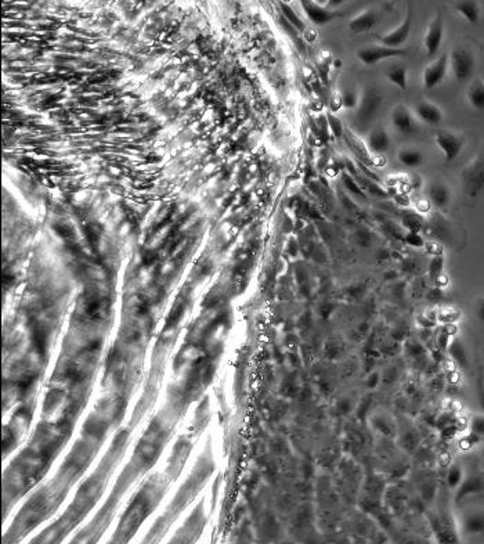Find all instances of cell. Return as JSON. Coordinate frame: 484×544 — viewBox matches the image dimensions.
<instances>
[{
    "label": "cell",
    "instance_id": "6da1fadb",
    "mask_svg": "<svg viewBox=\"0 0 484 544\" xmlns=\"http://www.w3.org/2000/svg\"><path fill=\"white\" fill-rule=\"evenodd\" d=\"M461 180L463 193L470 198H476L484 190V151L462 171Z\"/></svg>",
    "mask_w": 484,
    "mask_h": 544
},
{
    "label": "cell",
    "instance_id": "7a4b0ae2",
    "mask_svg": "<svg viewBox=\"0 0 484 544\" xmlns=\"http://www.w3.org/2000/svg\"><path fill=\"white\" fill-rule=\"evenodd\" d=\"M450 62L453 66V73L459 82L469 79L476 68V60L472 50L466 46L455 47L450 54Z\"/></svg>",
    "mask_w": 484,
    "mask_h": 544
},
{
    "label": "cell",
    "instance_id": "3957f363",
    "mask_svg": "<svg viewBox=\"0 0 484 544\" xmlns=\"http://www.w3.org/2000/svg\"><path fill=\"white\" fill-rule=\"evenodd\" d=\"M382 100L383 99L381 93L374 88H370L364 92V95L360 97V103L357 106V112H356V121L360 129H364L371 123L375 114L381 108Z\"/></svg>",
    "mask_w": 484,
    "mask_h": 544
},
{
    "label": "cell",
    "instance_id": "277c9868",
    "mask_svg": "<svg viewBox=\"0 0 484 544\" xmlns=\"http://www.w3.org/2000/svg\"><path fill=\"white\" fill-rule=\"evenodd\" d=\"M484 493V472L480 469H470L466 475H463V480L457 488L455 493V504L459 506L469 496L483 495Z\"/></svg>",
    "mask_w": 484,
    "mask_h": 544
},
{
    "label": "cell",
    "instance_id": "5b68a950",
    "mask_svg": "<svg viewBox=\"0 0 484 544\" xmlns=\"http://www.w3.org/2000/svg\"><path fill=\"white\" fill-rule=\"evenodd\" d=\"M435 142L440 149V151L443 153L444 160L447 162L457 160L465 146L463 136L447 130H439L435 136Z\"/></svg>",
    "mask_w": 484,
    "mask_h": 544
},
{
    "label": "cell",
    "instance_id": "8992f818",
    "mask_svg": "<svg viewBox=\"0 0 484 544\" xmlns=\"http://www.w3.org/2000/svg\"><path fill=\"white\" fill-rule=\"evenodd\" d=\"M448 64H450V55L448 53H443L437 60H435L425 68L422 82L426 90L435 89L437 85H440L444 81L448 70Z\"/></svg>",
    "mask_w": 484,
    "mask_h": 544
},
{
    "label": "cell",
    "instance_id": "52a82bcc",
    "mask_svg": "<svg viewBox=\"0 0 484 544\" xmlns=\"http://www.w3.org/2000/svg\"><path fill=\"white\" fill-rule=\"evenodd\" d=\"M405 54H407L405 49H392V47H386L383 45H372V46L360 49L357 51V58L366 65H375L386 58L400 57V55H405Z\"/></svg>",
    "mask_w": 484,
    "mask_h": 544
},
{
    "label": "cell",
    "instance_id": "ba28073f",
    "mask_svg": "<svg viewBox=\"0 0 484 544\" xmlns=\"http://www.w3.org/2000/svg\"><path fill=\"white\" fill-rule=\"evenodd\" d=\"M411 28H412V8L409 5L408 9H407V14H405V18H404L403 24L398 28H396L393 32L381 36V43L383 46H386V47L401 49V46L409 38Z\"/></svg>",
    "mask_w": 484,
    "mask_h": 544
},
{
    "label": "cell",
    "instance_id": "9c48e42d",
    "mask_svg": "<svg viewBox=\"0 0 484 544\" xmlns=\"http://www.w3.org/2000/svg\"><path fill=\"white\" fill-rule=\"evenodd\" d=\"M390 119H392L393 127L400 133L408 134V133H412L417 130V122H415L412 112L408 110L407 106H404L401 103L396 104L393 107Z\"/></svg>",
    "mask_w": 484,
    "mask_h": 544
},
{
    "label": "cell",
    "instance_id": "30bf717a",
    "mask_svg": "<svg viewBox=\"0 0 484 544\" xmlns=\"http://www.w3.org/2000/svg\"><path fill=\"white\" fill-rule=\"evenodd\" d=\"M443 34H444V28H443V18L442 14H437L433 21L429 24L426 34H425V39H424V45L426 49V53L429 57L436 55V53L439 51L442 42H443Z\"/></svg>",
    "mask_w": 484,
    "mask_h": 544
},
{
    "label": "cell",
    "instance_id": "8fae6325",
    "mask_svg": "<svg viewBox=\"0 0 484 544\" xmlns=\"http://www.w3.org/2000/svg\"><path fill=\"white\" fill-rule=\"evenodd\" d=\"M302 6H303L306 16L310 18V21H313L317 25H324V24H328L329 21L344 17V13L328 10L325 8L318 6L316 2H302Z\"/></svg>",
    "mask_w": 484,
    "mask_h": 544
},
{
    "label": "cell",
    "instance_id": "7c38bea8",
    "mask_svg": "<svg viewBox=\"0 0 484 544\" xmlns=\"http://www.w3.org/2000/svg\"><path fill=\"white\" fill-rule=\"evenodd\" d=\"M366 145L368 153L374 156H381L390 149V136L382 126H377L370 130Z\"/></svg>",
    "mask_w": 484,
    "mask_h": 544
},
{
    "label": "cell",
    "instance_id": "4fadbf2b",
    "mask_svg": "<svg viewBox=\"0 0 484 544\" xmlns=\"http://www.w3.org/2000/svg\"><path fill=\"white\" fill-rule=\"evenodd\" d=\"M378 23L379 14L374 9H368L352 18L348 25L353 34H366L370 32Z\"/></svg>",
    "mask_w": 484,
    "mask_h": 544
},
{
    "label": "cell",
    "instance_id": "5bb4252c",
    "mask_svg": "<svg viewBox=\"0 0 484 544\" xmlns=\"http://www.w3.org/2000/svg\"><path fill=\"white\" fill-rule=\"evenodd\" d=\"M415 115L426 125H439L443 121V111L428 100H422L415 106Z\"/></svg>",
    "mask_w": 484,
    "mask_h": 544
},
{
    "label": "cell",
    "instance_id": "9a60e30c",
    "mask_svg": "<svg viewBox=\"0 0 484 544\" xmlns=\"http://www.w3.org/2000/svg\"><path fill=\"white\" fill-rule=\"evenodd\" d=\"M428 199L437 208H446L451 201V191L443 182H435L428 188Z\"/></svg>",
    "mask_w": 484,
    "mask_h": 544
},
{
    "label": "cell",
    "instance_id": "2e32d148",
    "mask_svg": "<svg viewBox=\"0 0 484 544\" xmlns=\"http://www.w3.org/2000/svg\"><path fill=\"white\" fill-rule=\"evenodd\" d=\"M462 530L466 534H479L484 532V510H473L462 519Z\"/></svg>",
    "mask_w": 484,
    "mask_h": 544
},
{
    "label": "cell",
    "instance_id": "e0dca14e",
    "mask_svg": "<svg viewBox=\"0 0 484 544\" xmlns=\"http://www.w3.org/2000/svg\"><path fill=\"white\" fill-rule=\"evenodd\" d=\"M454 9L470 24H477L480 18V5L473 0H462L454 5Z\"/></svg>",
    "mask_w": 484,
    "mask_h": 544
},
{
    "label": "cell",
    "instance_id": "ac0fdd59",
    "mask_svg": "<svg viewBox=\"0 0 484 544\" xmlns=\"http://www.w3.org/2000/svg\"><path fill=\"white\" fill-rule=\"evenodd\" d=\"M424 217L417 211H404L401 215V226L408 230V233H421L424 227Z\"/></svg>",
    "mask_w": 484,
    "mask_h": 544
},
{
    "label": "cell",
    "instance_id": "d6986e66",
    "mask_svg": "<svg viewBox=\"0 0 484 544\" xmlns=\"http://www.w3.org/2000/svg\"><path fill=\"white\" fill-rule=\"evenodd\" d=\"M468 101L479 111H484V82L474 79L468 89Z\"/></svg>",
    "mask_w": 484,
    "mask_h": 544
},
{
    "label": "cell",
    "instance_id": "ffe728a7",
    "mask_svg": "<svg viewBox=\"0 0 484 544\" xmlns=\"http://www.w3.org/2000/svg\"><path fill=\"white\" fill-rule=\"evenodd\" d=\"M355 177H357V183L360 184V187L363 188L364 193H368L370 195L378 197V198H389V197H390V194H389L387 190H385L383 187H381L375 180H372V179H370V177L361 175L360 172H359Z\"/></svg>",
    "mask_w": 484,
    "mask_h": 544
},
{
    "label": "cell",
    "instance_id": "44dd1931",
    "mask_svg": "<svg viewBox=\"0 0 484 544\" xmlns=\"http://www.w3.org/2000/svg\"><path fill=\"white\" fill-rule=\"evenodd\" d=\"M386 78L394 84L397 88L401 90H407L408 82H407V68L403 65H393L389 70H386Z\"/></svg>",
    "mask_w": 484,
    "mask_h": 544
},
{
    "label": "cell",
    "instance_id": "7402d4cb",
    "mask_svg": "<svg viewBox=\"0 0 484 544\" xmlns=\"http://www.w3.org/2000/svg\"><path fill=\"white\" fill-rule=\"evenodd\" d=\"M398 161L407 168H417L422 165L424 156L415 149H403L398 151Z\"/></svg>",
    "mask_w": 484,
    "mask_h": 544
},
{
    "label": "cell",
    "instance_id": "603a6c76",
    "mask_svg": "<svg viewBox=\"0 0 484 544\" xmlns=\"http://www.w3.org/2000/svg\"><path fill=\"white\" fill-rule=\"evenodd\" d=\"M448 352L451 355V358L454 359V362L457 364H459L461 367H466L468 366V355H466V349L462 344L461 339H454L451 343Z\"/></svg>",
    "mask_w": 484,
    "mask_h": 544
},
{
    "label": "cell",
    "instance_id": "cb8c5ba5",
    "mask_svg": "<svg viewBox=\"0 0 484 544\" xmlns=\"http://www.w3.org/2000/svg\"><path fill=\"white\" fill-rule=\"evenodd\" d=\"M342 182H343L344 188L348 190L351 194H353V195H356V197H359L361 199H367L366 193L363 191V188L360 187L357 180L349 172H343L342 173Z\"/></svg>",
    "mask_w": 484,
    "mask_h": 544
},
{
    "label": "cell",
    "instance_id": "d4e9b609",
    "mask_svg": "<svg viewBox=\"0 0 484 544\" xmlns=\"http://www.w3.org/2000/svg\"><path fill=\"white\" fill-rule=\"evenodd\" d=\"M281 10H283V14H284V17L287 18V21H288L294 28H296L298 31H305V23L296 16V13L294 12V9H292L290 5L281 3Z\"/></svg>",
    "mask_w": 484,
    "mask_h": 544
},
{
    "label": "cell",
    "instance_id": "484cf974",
    "mask_svg": "<svg viewBox=\"0 0 484 544\" xmlns=\"http://www.w3.org/2000/svg\"><path fill=\"white\" fill-rule=\"evenodd\" d=\"M463 480V469L459 464H454L447 473V484L450 488H458Z\"/></svg>",
    "mask_w": 484,
    "mask_h": 544
},
{
    "label": "cell",
    "instance_id": "4316f807",
    "mask_svg": "<svg viewBox=\"0 0 484 544\" xmlns=\"http://www.w3.org/2000/svg\"><path fill=\"white\" fill-rule=\"evenodd\" d=\"M476 396H477V403L484 415V369L483 367L479 369V374L476 380Z\"/></svg>",
    "mask_w": 484,
    "mask_h": 544
},
{
    "label": "cell",
    "instance_id": "83f0119b",
    "mask_svg": "<svg viewBox=\"0 0 484 544\" xmlns=\"http://www.w3.org/2000/svg\"><path fill=\"white\" fill-rule=\"evenodd\" d=\"M328 123H329V129H331V132L333 134V138L335 139H340L342 136L344 134V127H343L342 121L337 116H335L332 114H328Z\"/></svg>",
    "mask_w": 484,
    "mask_h": 544
},
{
    "label": "cell",
    "instance_id": "f1b7e54d",
    "mask_svg": "<svg viewBox=\"0 0 484 544\" xmlns=\"http://www.w3.org/2000/svg\"><path fill=\"white\" fill-rule=\"evenodd\" d=\"M443 264H444V259L442 255L432 258V262L429 266V275H431L432 280H435L437 276H440L443 273Z\"/></svg>",
    "mask_w": 484,
    "mask_h": 544
},
{
    "label": "cell",
    "instance_id": "f546056e",
    "mask_svg": "<svg viewBox=\"0 0 484 544\" xmlns=\"http://www.w3.org/2000/svg\"><path fill=\"white\" fill-rule=\"evenodd\" d=\"M342 103H343V107H346V108H356L359 106L360 100H359L356 92L346 90L342 95Z\"/></svg>",
    "mask_w": 484,
    "mask_h": 544
},
{
    "label": "cell",
    "instance_id": "4dcf8cb0",
    "mask_svg": "<svg viewBox=\"0 0 484 544\" xmlns=\"http://www.w3.org/2000/svg\"><path fill=\"white\" fill-rule=\"evenodd\" d=\"M470 431L477 436L484 435V416H476L472 419Z\"/></svg>",
    "mask_w": 484,
    "mask_h": 544
},
{
    "label": "cell",
    "instance_id": "1f68e13d",
    "mask_svg": "<svg viewBox=\"0 0 484 544\" xmlns=\"http://www.w3.org/2000/svg\"><path fill=\"white\" fill-rule=\"evenodd\" d=\"M404 241L408 243L412 247H425V240L422 238V236L420 233H407V236L404 237Z\"/></svg>",
    "mask_w": 484,
    "mask_h": 544
},
{
    "label": "cell",
    "instance_id": "d6a6232c",
    "mask_svg": "<svg viewBox=\"0 0 484 544\" xmlns=\"http://www.w3.org/2000/svg\"><path fill=\"white\" fill-rule=\"evenodd\" d=\"M431 207H432V203L428 198H421L417 201V203H415V211L420 214H425V212H429Z\"/></svg>",
    "mask_w": 484,
    "mask_h": 544
},
{
    "label": "cell",
    "instance_id": "836d02e7",
    "mask_svg": "<svg viewBox=\"0 0 484 544\" xmlns=\"http://www.w3.org/2000/svg\"><path fill=\"white\" fill-rule=\"evenodd\" d=\"M474 313L476 317L484 323V297H480L474 305Z\"/></svg>",
    "mask_w": 484,
    "mask_h": 544
},
{
    "label": "cell",
    "instance_id": "e575fe53",
    "mask_svg": "<svg viewBox=\"0 0 484 544\" xmlns=\"http://www.w3.org/2000/svg\"><path fill=\"white\" fill-rule=\"evenodd\" d=\"M394 198H396V202L398 203L400 207H409L411 201L404 194H397V195H394Z\"/></svg>",
    "mask_w": 484,
    "mask_h": 544
},
{
    "label": "cell",
    "instance_id": "d590c367",
    "mask_svg": "<svg viewBox=\"0 0 484 544\" xmlns=\"http://www.w3.org/2000/svg\"><path fill=\"white\" fill-rule=\"evenodd\" d=\"M481 454L484 456V446H483V449H481Z\"/></svg>",
    "mask_w": 484,
    "mask_h": 544
}]
</instances>
